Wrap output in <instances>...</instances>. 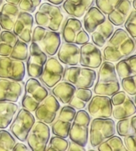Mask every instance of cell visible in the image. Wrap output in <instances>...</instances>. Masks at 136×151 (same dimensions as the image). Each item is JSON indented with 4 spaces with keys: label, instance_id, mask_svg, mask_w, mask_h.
Returning <instances> with one entry per match:
<instances>
[{
    "label": "cell",
    "instance_id": "obj_4",
    "mask_svg": "<svg viewBox=\"0 0 136 151\" xmlns=\"http://www.w3.org/2000/svg\"><path fill=\"white\" fill-rule=\"evenodd\" d=\"M49 95L48 90L37 78H30L24 84V93L21 106L31 112H34L40 103Z\"/></svg>",
    "mask_w": 136,
    "mask_h": 151
},
{
    "label": "cell",
    "instance_id": "obj_46",
    "mask_svg": "<svg viewBox=\"0 0 136 151\" xmlns=\"http://www.w3.org/2000/svg\"><path fill=\"white\" fill-rule=\"evenodd\" d=\"M136 135H129L124 137L123 144L127 151H135Z\"/></svg>",
    "mask_w": 136,
    "mask_h": 151
},
{
    "label": "cell",
    "instance_id": "obj_40",
    "mask_svg": "<svg viewBox=\"0 0 136 151\" xmlns=\"http://www.w3.org/2000/svg\"><path fill=\"white\" fill-rule=\"evenodd\" d=\"M59 112L57 118L63 119L66 121L71 122V123H72L76 114V110L70 105H67L62 107Z\"/></svg>",
    "mask_w": 136,
    "mask_h": 151
},
{
    "label": "cell",
    "instance_id": "obj_3",
    "mask_svg": "<svg viewBox=\"0 0 136 151\" xmlns=\"http://www.w3.org/2000/svg\"><path fill=\"white\" fill-rule=\"evenodd\" d=\"M64 14L59 6L44 2L35 14V23L48 30L58 32L61 27Z\"/></svg>",
    "mask_w": 136,
    "mask_h": 151
},
{
    "label": "cell",
    "instance_id": "obj_2",
    "mask_svg": "<svg viewBox=\"0 0 136 151\" xmlns=\"http://www.w3.org/2000/svg\"><path fill=\"white\" fill-rule=\"evenodd\" d=\"M96 79L97 82L93 88V91L96 95L110 97L120 91V86L116 72L115 65L112 62H102L99 68Z\"/></svg>",
    "mask_w": 136,
    "mask_h": 151
},
{
    "label": "cell",
    "instance_id": "obj_6",
    "mask_svg": "<svg viewBox=\"0 0 136 151\" xmlns=\"http://www.w3.org/2000/svg\"><path fill=\"white\" fill-rule=\"evenodd\" d=\"M97 78V73L93 69L71 66L64 69L62 80L72 84L76 88H92Z\"/></svg>",
    "mask_w": 136,
    "mask_h": 151
},
{
    "label": "cell",
    "instance_id": "obj_45",
    "mask_svg": "<svg viewBox=\"0 0 136 151\" xmlns=\"http://www.w3.org/2000/svg\"><path fill=\"white\" fill-rule=\"evenodd\" d=\"M46 30L47 29L44 28L43 27L39 25L35 27L32 34V42L38 43L43 37L44 35L45 34Z\"/></svg>",
    "mask_w": 136,
    "mask_h": 151
},
{
    "label": "cell",
    "instance_id": "obj_36",
    "mask_svg": "<svg viewBox=\"0 0 136 151\" xmlns=\"http://www.w3.org/2000/svg\"><path fill=\"white\" fill-rule=\"evenodd\" d=\"M124 28L129 35L135 40L136 39V10L133 9L131 10L125 21L124 23Z\"/></svg>",
    "mask_w": 136,
    "mask_h": 151
},
{
    "label": "cell",
    "instance_id": "obj_18",
    "mask_svg": "<svg viewBox=\"0 0 136 151\" xmlns=\"http://www.w3.org/2000/svg\"><path fill=\"white\" fill-rule=\"evenodd\" d=\"M58 60L69 66H76L79 63L80 48L77 44L65 42L61 44L57 51Z\"/></svg>",
    "mask_w": 136,
    "mask_h": 151
},
{
    "label": "cell",
    "instance_id": "obj_34",
    "mask_svg": "<svg viewBox=\"0 0 136 151\" xmlns=\"http://www.w3.org/2000/svg\"><path fill=\"white\" fill-rule=\"evenodd\" d=\"M17 141L10 132L0 129V151H12Z\"/></svg>",
    "mask_w": 136,
    "mask_h": 151
},
{
    "label": "cell",
    "instance_id": "obj_38",
    "mask_svg": "<svg viewBox=\"0 0 136 151\" xmlns=\"http://www.w3.org/2000/svg\"><path fill=\"white\" fill-rule=\"evenodd\" d=\"M120 0H95L96 7L105 15L112 12Z\"/></svg>",
    "mask_w": 136,
    "mask_h": 151
},
{
    "label": "cell",
    "instance_id": "obj_19",
    "mask_svg": "<svg viewBox=\"0 0 136 151\" xmlns=\"http://www.w3.org/2000/svg\"><path fill=\"white\" fill-rule=\"evenodd\" d=\"M42 50L50 57H53L57 54L58 49L61 44V34L47 29L41 40L38 43Z\"/></svg>",
    "mask_w": 136,
    "mask_h": 151
},
{
    "label": "cell",
    "instance_id": "obj_47",
    "mask_svg": "<svg viewBox=\"0 0 136 151\" xmlns=\"http://www.w3.org/2000/svg\"><path fill=\"white\" fill-rule=\"evenodd\" d=\"M89 40H90V37H89V34L82 28L77 34L74 44L77 45H83L89 42Z\"/></svg>",
    "mask_w": 136,
    "mask_h": 151
},
{
    "label": "cell",
    "instance_id": "obj_32",
    "mask_svg": "<svg viewBox=\"0 0 136 151\" xmlns=\"http://www.w3.org/2000/svg\"><path fill=\"white\" fill-rule=\"evenodd\" d=\"M51 125H52V134L53 135L63 138L68 137L71 125H72L71 122L56 118V119Z\"/></svg>",
    "mask_w": 136,
    "mask_h": 151
},
{
    "label": "cell",
    "instance_id": "obj_16",
    "mask_svg": "<svg viewBox=\"0 0 136 151\" xmlns=\"http://www.w3.org/2000/svg\"><path fill=\"white\" fill-rule=\"evenodd\" d=\"M113 106L111 99L106 95H96L92 97L87 106L88 113L93 118H110Z\"/></svg>",
    "mask_w": 136,
    "mask_h": 151
},
{
    "label": "cell",
    "instance_id": "obj_7",
    "mask_svg": "<svg viewBox=\"0 0 136 151\" xmlns=\"http://www.w3.org/2000/svg\"><path fill=\"white\" fill-rule=\"evenodd\" d=\"M91 121V116L86 110L82 109L76 112L69 133L70 140L86 147L89 142Z\"/></svg>",
    "mask_w": 136,
    "mask_h": 151
},
{
    "label": "cell",
    "instance_id": "obj_51",
    "mask_svg": "<svg viewBox=\"0 0 136 151\" xmlns=\"http://www.w3.org/2000/svg\"><path fill=\"white\" fill-rule=\"evenodd\" d=\"M46 1H48V3L54 4V5L59 6V5H61V4H63L64 0H46Z\"/></svg>",
    "mask_w": 136,
    "mask_h": 151
},
{
    "label": "cell",
    "instance_id": "obj_24",
    "mask_svg": "<svg viewBox=\"0 0 136 151\" xmlns=\"http://www.w3.org/2000/svg\"><path fill=\"white\" fill-rule=\"evenodd\" d=\"M76 87L67 81H60L52 88V95L63 104H68L74 95Z\"/></svg>",
    "mask_w": 136,
    "mask_h": 151
},
{
    "label": "cell",
    "instance_id": "obj_29",
    "mask_svg": "<svg viewBox=\"0 0 136 151\" xmlns=\"http://www.w3.org/2000/svg\"><path fill=\"white\" fill-rule=\"evenodd\" d=\"M18 40L12 31L4 30L0 32V57H8Z\"/></svg>",
    "mask_w": 136,
    "mask_h": 151
},
{
    "label": "cell",
    "instance_id": "obj_35",
    "mask_svg": "<svg viewBox=\"0 0 136 151\" xmlns=\"http://www.w3.org/2000/svg\"><path fill=\"white\" fill-rule=\"evenodd\" d=\"M68 147V141L63 137L53 136L50 137L46 146V151H66Z\"/></svg>",
    "mask_w": 136,
    "mask_h": 151
},
{
    "label": "cell",
    "instance_id": "obj_11",
    "mask_svg": "<svg viewBox=\"0 0 136 151\" xmlns=\"http://www.w3.org/2000/svg\"><path fill=\"white\" fill-rule=\"evenodd\" d=\"M64 68L57 58L51 57L47 59L44 66L40 81L48 88H52L62 81Z\"/></svg>",
    "mask_w": 136,
    "mask_h": 151
},
{
    "label": "cell",
    "instance_id": "obj_1",
    "mask_svg": "<svg viewBox=\"0 0 136 151\" xmlns=\"http://www.w3.org/2000/svg\"><path fill=\"white\" fill-rule=\"evenodd\" d=\"M106 45L103 50V59L112 63L130 56L135 51V40L121 28L114 32Z\"/></svg>",
    "mask_w": 136,
    "mask_h": 151
},
{
    "label": "cell",
    "instance_id": "obj_50",
    "mask_svg": "<svg viewBox=\"0 0 136 151\" xmlns=\"http://www.w3.org/2000/svg\"><path fill=\"white\" fill-rule=\"evenodd\" d=\"M30 148H29L25 144L23 143L18 142L15 144L13 148L12 151H30Z\"/></svg>",
    "mask_w": 136,
    "mask_h": 151
},
{
    "label": "cell",
    "instance_id": "obj_13",
    "mask_svg": "<svg viewBox=\"0 0 136 151\" xmlns=\"http://www.w3.org/2000/svg\"><path fill=\"white\" fill-rule=\"evenodd\" d=\"M60 108L61 106L56 97L49 94L35 110V118L40 121L51 125L56 119Z\"/></svg>",
    "mask_w": 136,
    "mask_h": 151
},
{
    "label": "cell",
    "instance_id": "obj_22",
    "mask_svg": "<svg viewBox=\"0 0 136 151\" xmlns=\"http://www.w3.org/2000/svg\"><path fill=\"white\" fill-rule=\"evenodd\" d=\"M84 30L88 34H92L97 27L106 20V15L103 14L96 6H91L83 16Z\"/></svg>",
    "mask_w": 136,
    "mask_h": 151
},
{
    "label": "cell",
    "instance_id": "obj_14",
    "mask_svg": "<svg viewBox=\"0 0 136 151\" xmlns=\"http://www.w3.org/2000/svg\"><path fill=\"white\" fill-rule=\"evenodd\" d=\"M103 62V56L99 48L87 42L80 48V65L84 68L97 69Z\"/></svg>",
    "mask_w": 136,
    "mask_h": 151
},
{
    "label": "cell",
    "instance_id": "obj_42",
    "mask_svg": "<svg viewBox=\"0 0 136 151\" xmlns=\"http://www.w3.org/2000/svg\"><path fill=\"white\" fill-rule=\"evenodd\" d=\"M74 95L78 98L81 99L82 101L86 102L87 104L91 100V99L92 98L93 91L91 90V88H76Z\"/></svg>",
    "mask_w": 136,
    "mask_h": 151
},
{
    "label": "cell",
    "instance_id": "obj_28",
    "mask_svg": "<svg viewBox=\"0 0 136 151\" xmlns=\"http://www.w3.org/2000/svg\"><path fill=\"white\" fill-rule=\"evenodd\" d=\"M135 113V103L127 95L123 103L119 106H113L112 116L116 120H120L132 116Z\"/></svg>",
    "mask_w": 136,
    "mask_h": 151
},
{
    "label": "cell",
    "instance_id": "obj_30",
    "mask_svg": "<svg viewBox=\"0 0 136 151\" xmlns=\"http://www.w3.org/2000/svg\"><path fill=\"white\" fill-rule=\"evenodd\" d=\"M116 132L120 137L129 135H136V116L119 120L116 125Z\"/></svg>",
    "mask_w": 136,
    "mask_h": 151
},
{
    "label": "cell",
    "instance_id": "obj_53",
    "mask_svg": "<svg viewBox=\"0 0 136 151\" xmlns=\"http://www.w3.org/2000/svg\"><path fill=\"white\" fill-rule=\"evenodd\" d=\"M133 6V9L136 10V0H133V4H132V6Z\"/></svg>",
    "mask_w": 136,
    "mask_h": 151
},
{
    "label": "cell",
    "instance_id": "obj_43",
    "mask_svg": "<svg viewBox=\"0 0 136 151\" xmlns=\"http://www.w3.org/2000/svg\"><path fill=\"white\" fill-rule=\"evenodd\" d=\"M15 20L16 19L0 12V27L4 30L12 31Z\"/></svg>",
    "mask_w": 136,
    "mask_h": 151
},
{
    "label": "cell",
    "instance_id": "obj_9",
    "mask_svg": "<svg viewBox=\"0 0 136 151\" xmlns=\"http://www.w3.org/2000/svg\"><path fill=\"white\" fill-rule=\"evenodd\" d=\"M50 137V129L48 124L37 121L33 125L27 142L31 150L46 151Z\"/></svg>",
    "mask_w": 136,
    "mask_h": 151
},
{
    "label": "cell",
    "instance_id": "obj_31",
    "mask_svg": "<svg viewBox=\"0 0 136 151\" xmlns=\"http://www.w3.org/2000/svg\"><path fill=\"white\" fill-rule=\"evenodd\" d=\"M99 151H127L120 137L114 135L97 146Z\"/></svg>",
    "mask_w": 136,
    "mask_h": 151
},
{
    "label": "cell",
    "instance_id": "obj_23",
    "mask_svg": "<svg viewBox=\"0 0 136 151\" xmlns=\"http://www.w3.org/2000/svg\"><path fill=\"white\" fill-rule=\"evenodd\" d=\"M114 32V26L106 19L91 34V40L98 48H102L106 45L107 41L112 36Z\"/></svg>",
    "mask_w": 136,
    "mask_h": 151
},
{
    "label": "cell",
    "instance_id": "obj_44",
    "mask_svg": "<svg viewBox=\"0 0 136 151\" xmlns=\"http://www.w3.org/2000/svg\"><path fill=\"white\" fill-rule=\"evenodd\" d=\"M110 99L111 102L113 106H119L120 104L123 103L125 101V99L127 97V94L124 91H117V93H114V94L111 96Z\"/></svg>",
    "mask_w": 136,
    "mask_h": 151
},
{
    "label": "cell",
    "instance_id": "obj_5",
    "mask_svg": "<svg viewBox=\"0 0 136 151\" xmlns=\"http://www.w3.org/2000/svg\"><path fill=\"white\" fill-rule=\"evenodd\" d=\"M90 144L95 148L101 142L116 134V123L110 118H94L90 123Z\"/></svg>",
    "mask_w": 136,
    "mask_h": 151
},
{
    "label": "cell",
    "instance_id": "obj_15",
    "mask_svg": "<svg viewBox=\"0 0 136 151\" xmlns=\"http://www.w3.org/2000/svg\"><path fill=\"white\" fill-rule=\"evenodd\" d=\"M34 24V18L30 13L21 11L15 20L12 32L18 38L27 44L32 42V28Z\"/></svg>",
    "mask_w": 136,
    "mask_h": 151
},
{
    "label": "cell",
    "instance_id": "obj_52",
    "mask_svg": "<svg viewBox=\"0 0 136 151\" xmlns=\"http://www.w3.org/2000/svg\"><path fill=\"white\" fill-rule=\"evenodd\" d=\"M6 1V3H8V4H13V5H15V6H17L19 5V2L21 0H5Z\"/></svg>",
    "mask_w": 136,
    "mask_h": 151
},
{
    "label": "cell",
    "instance_id": "obj_12",
    "mask_svg": "<svg viewBox=\"0 0 136 151\" xmlns=\"http://www.w3.org/2000/svg\"><path fill=\"white\" fill-rule=\"evenodd\" d=\"M26 68L24 63L10 58L0 57V78H8L22 82L25 76Z\"/></svg>",
    "mask_w": 136,
    "mask_h": 151
},
{
    "label": "cell",
    "instance_id": "obj_25",
    "mask_svg": "<svg viewBox=\"0 0 136 151\" xmlns=\"http://www.w3.org/2000/svg\"><path fill=\"white\" fill-rule=\"evenodd\" d=\"M82 29L81 21L77 18H69L62 27L61 34L63 41L68 43H75L77 34Z\"/></svg>",
    "mask_w": 136,
    "mask_h": 151
},
{
    "label": "cell",
    "instance_id": "obj_10",
    "mask_svg": "<svg viewBox=\"0 0 136 151\" xmlns=\"http://www.w3.org/2000/svg\"><path fill=\"white\" fill-rule=\"evenodd\" d=\"M48 56L36 42H31L27 59V72L29 77L39 78L43 71Z\"/></svg>",
    "mask_w": 136,
    "mask_h": 151
},
{
    "label": "cell",
    "instance_id": "obj_17",
    "mask_svg": "<svg viewBox=\"0 0 136 151\" xmlns=\"http://www.w3.org/2000/svg\"><path fill=\"white\" fill-rule=\"evenodd\" d=\"M21 82L8 78H0V101L17 103L23 93Z\"/></svg>",
    "mask_w": 136,
    "mask_h": 151
},
{
    "label": "cell",
    "instance_id": "obj_54",
    "mask_svg": "<svg viewBox=\"0 0 136 151\" xmlns=\"http://www.w3.org/2000/svg\"><path fill=\"white\" fill-rule=\"evenodd\" d=\"M3 2H4V0H0V7H1L2 4H3Z\"/></svg>",
    "mask_w": 136,
    "mask_h": 151
},
{
    "label": "cell",
    "instance_id": "obj_33",
    "mask_svg": "<svg viewBox=\"0 0 136 151\" xmlns=\"http://www.w3.org/2000/svg\"><path fill=\"white\" fill-rule=\"evenodd\" d=\"M29 55V46L27 44L21 40H18L16 44L13 46L9 57L10 58L19 60V61H27Z\"/></svg>",
    "mask_w": 136,
    "mask_h": 151
},
{
    "label": "cell",
    "instance_id": "obj_49",
    "mask_svg": "<svg viewBox=\"0 0 136 151\" xmlns=\"http://www.w3.org/2000/svg\"><path fill=\"white\" fill-rule=\"evenodd\" d=\"M67 150L68 151H85V147L79 145L78 144L74 142L70 141L68 142V147Z\"/></svg>",
    "mask_w": 136,
    "mask_h": 151
},
{
    "label": "cell",
    "instance_id": "obj_39",
    "mask_svg": "<svg viewBox=\"0 0 136 151\" xmlns=\"http://www.w3.org/2000/svg\"><path fill=\"white\" fill-rule=\"evenodd\" d=\"M41 2L42 0H21L18 7L20 10L23 12L33 13L41 4Z\"/></svg>",
    "mask_w": 136,
    "mask_h": 151
},
{
    "label": "cell",
    "instance_id": "obj_20",
    "mask_svg": "<svg viewBox=\"0 0 136 151\" xmlns=\"http://www.w3.org/2000/svg\"><path fill=\"white\" fill-rule=\"evenodd\" d=\"M95 0H64L63 8L70 16L80 19L93 4Z\"/></svg>",
    "mask_w": 136,
    "mask_h": 151
},
{
    "label": "cell",
    "instance_id": "obj_8",
    "mask_svg": "<svg viewBox=\"0 0 136 151\" xmlns=\"http://www.w3.org/2000/svg\"><path fill=\"white\" fill-rule=\"evenodd\" d=\"M35 122L32 112L24 108L20 109L10 126L11 134L22 142L27 141L28 135Z\"/></svg>",
    "mask_w": 136,
    "mask_h": 151
},
{
    "label": "cell",
    "instance_id": "obj_41",
    "mask_svg": "<svg viewBox=\"0 0 136 151\" xmlns=\"http://www.w3.org/2000/svg\"><path fill=\"white\" fill-rule=\"evenodd\" d=\"M19 10V8L17 6L6 3L4 4L3 6L1 7L0 12L7 15V16L12 18V19H16L18 14H19V13L20 12Z\"/></svg>",
    "mask_w": 136,
    "mask_h": 151
},
{
    "label": "cell",
    "instance_id": "obj_48",
    "mask_svg": "<svg viewBox=\"0 0 136 151\" xmlns=\"http://www.w3.org/2000/svg\"><path fill=\"white\" fill-rule=\"evenodd\" d=\"M68 105L72 106L73 108H75L76 110H82L84 109L86 106V103L83 101H82L81 99L78 98L77 97H76L75 95H73L72 98L70 99V101H69L68 104Z\"/></svg>",
    "mask_w": 136,
    "mask_h": 151
},
{
    "label": "cell",
    "instance_id": "obj_37",
    "mask_svg": "<svg viewBox=\"0 0 136 151\" xmlns=\"http://www.w3.org/2000/svg\"><path fill=\"white\" fill-rule=\"evenodd\" d=\"M121 86L127 94L135 96L136 94V76H131L121 78Z\"/></svg>",
    "mask_w": 136,
    "mask_h": 151
},
{
    "label": "cell",
    "instance_id": "obj_21",
    "mask_svg": "<svg viewBox=\"0 0 136 151\" xmlns=\"http://www.w3.org/2000/svg\"><path fill=\"white\" fill-rule=\"evenodd\" d=\"M131 10L132 6L129 0H120L112 12L108 14V20L114 26H122Z\"/></svg>",
    "mask_w": 136,
    "mask_h": 151
},
{
    "label": "cell",
    "instance_id": "obj_26",
    "mask_svg": "<svg viewBox=\"0 0 136 151\" xmlns=\"http://www.w3.org/2000/svg\"><path fill=\"white\" fill-rule=\"evenodd\" d=\"M18 110L19 106L16 103L0 101V129H6L10 126Z\"/></svg>",
    "mask_w": 136,
    "mask_h": 151
},
{
    "label": "cell",
    "instance_id": "obj_27",
    "mask_svg": "<svg viewBox=\"0 0 136 151\" xmlns=\"http://www.w3.org/2000/svg\"><path fill=\"white\" fill-rule=\"evenodd\" d=\"M116 72L120 78L136 76V56L131 55L118 61L115 65Z\"/></svg>",
    "mask_w": 136,
    "mask_h": 151
}]
</instances>
